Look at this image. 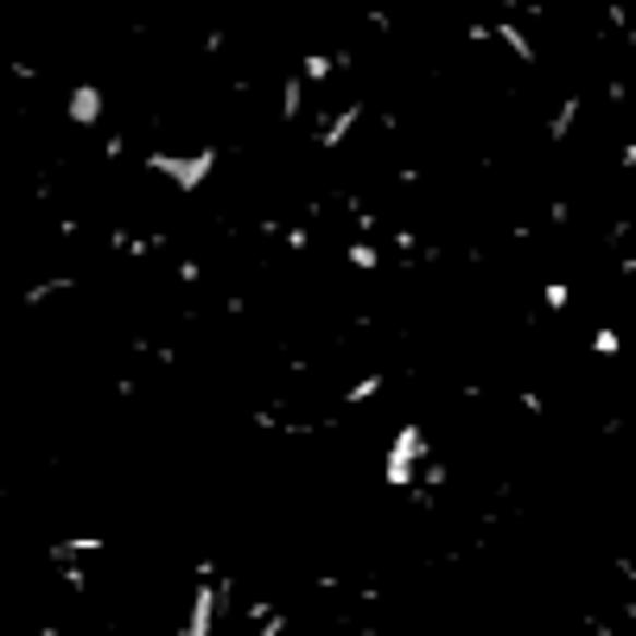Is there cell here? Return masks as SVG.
Listing matches in <instances>:
<instances>
[{
  "label": "cell",
  "mask_w": 636,
  "mask_h": 636,
  "mask_svg": "<svg viewBox=\"0 0 636 636\" xmlns=\"http://www.w3.org/2000/svg\"><path fill=\"white\" fill-rule=\"evenodd\" d=\"M103 109H109L103 83L76 76V83H71V96H64V115H71V128H103Z\"/></svg>",
  "instance_id": "obj_3"
},
{
  "label": "cell",
  "mask_w": 636,
  "mask_h": 636,
  "mask_svg": "<svg viewBox=\"0 0 636 636\" xmlns=\"http://www.w3.org/2000/svg\"><path fill=\"white\" fill-rule=\"evenodd\" d=\"M382 484L388 490H413V484H433V433L427 427H395L382 440Z\"/></svg>",
  "instance_id": "obj_1"
},
{
  "label": "cell",
  "mask_w": 636,
  "mask_h": 636,
  "mask_svg": "<svg viewBox=\"0 0 636 636\" xmlns=\"http://www.w3.org/2000/svg\"><path fill=\"white\" fill-rule=\"evenodd\" d=\"M141 166L147 172H159L172 191H185V197H197V191L217 179V166H224V153L217 147H185V153H166V147H153L141 153Z\"/></svg>",
  "instance_id": "obj_2"
}]
</instances>
